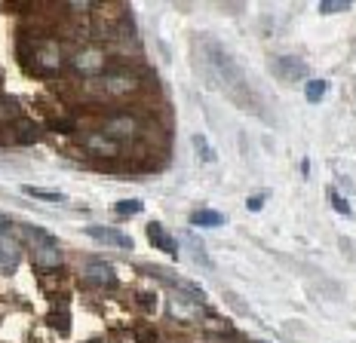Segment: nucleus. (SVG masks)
Here are the masks:
<instances>
[{
    "label": "nucleus",
    "mask_w": 356,
    "mask_h": 343,
    "mask_svg": "<svg viewBox=\"0 0 356 343\" xmlns=\"http://www.w3.org/2000/svg\"><path fill=\"white\" fill-rule=\"evenodd\" d=\"M83 86H86V92L99 101H105V99L123 101L142 89V74L136 68H129V65H123V62H114V65H108L105 74H99L95 80H86Z\"/></svg>",
    "instance_id": "f257e3e1"
},
{
    "label": "nucleus",
    "mask_w": 356,
    "mask_h": 343,
    "mask_svg": "<svg viewBox=\"0 0 356 343\" xmlns=\"http://www.w3.org/2000/svg\"><path fill=\"white\" fill-rule=\"evenodd\" d=\"M206 58H209V71L215 74V80L221 83L227 95H234L236 104H243V108H252L249 104V89H246V80H243V71L236 68V62L231 56H227L225 49H218L212 43V52H206Z\"/></svg>",
    "instance_id": "f03ea898"
},
{
    "label": "nucleus",
    "mask_w": 356,
    "mask_h": 343,
    "mask_svg": "<svg viewBox=\"0 0 356 343\" xmlns=\"http://www.w3.org/2000/svg\"><path fill=\"white\" fill-rule=\"evenodd\" d=\"M25 68L37 77H58L65 68V52L53 37H37V40H31V49H28Z\"/></svg>",
    "instance_id": "7ed1b4c3"
},
{
    "label": "nucleus",
    "mask_w": 356,
    "mask_h": 343,
    "mask_svg": "<svg viewBox=\"0 0 356 343\" xmlns=\"http://www.w3.org/2000/svg\"><path fill=\"white\" fill-rule=\"evenodd\" d=\"M22 236L31 242V258L37 267H58L62 264V249H58V240L49 236L47 230L34 227V224H25L22 227Z\"/></svg>",
    "instance_id": "20e7f679"
},
{
    "label": "nucleus",
    "mask_w": 356,
    "mask_h": 343,
    "mask_svg": "<svg viewBox=\"0 0 356 343\" xmlns=\"http://www.w3.org/2000/svg\"><path fill=\"white\" fill-rule=\"evenodd\" d=\"M71 71L83 80H95L108 71V49L99 43H83L71 52Z\"/></svg>",
    "instance_id": "39448f33"
},
{
    "label": "nucleus",
    "mask_w": 356,
    "mask_h": 343,
    "mask_svg": "<svg viewBox=\"0 0 356 343\" xmlns=\"http://www.w3.org/2000/svg\"><path fill=\"white\" fill-rule=\"evenodd\" d=\"M102 132H105L108 138H114L117 144H136L138 138H142L145 132V123L138 114H129V110H120V114H111L102 120Z\"/></svg>",
    "instance_id": "423d86ee"
},
{
    "label": "nucleus",
    "mask_w": 356,
    "mask_h": 343,
    "mask_svg": "<svg viewBox=\"0 0 356 343\" xmlns=\"http://www.w3.org/2000/svg\"><path fill=\"white\" fill-rule=\"evenodd\" d=\"M80 147H83L89 156H99V160H105V162H114L123 156V144H117L114 138H108L102 129L80 132Z\"/></svg>",
    "instance_id": "0eeeda50"
},
{
    "label": "nucleus",
    "mask_w": 356,
    "mask_h": 343,
    "mask_svg": "<svg viewBox=\"0 0 356 343\" xmlns=\"http://www.w3.org/2000/svg\"><path fill=\"white\" fill-rule=\"evenodd\" d=\"M270 68L280 74L283 80H289V83H295V80H301V77H307V65H304V58L298 56H277L270 62Z\"/></svg>",
    "instance_id": "6e6552de"
},
{
    "label": "nucleus",
    "mask_w": 356,
    "mask_h": 343,
    "mask_svg": "<svg viewBox=\"0 0 356 343\" xmlns=\"http://www.w3.org/2000/svg\"><path fill=\"white\" fill-rule=\"evenodd\" d=\"M83 279L89 285H99V288H114L117 285V273L111 264H102V260H92V264L83 270Z\"/></svg>",
    "instance_id": "1a4fd4ad"
},
{
    "label": "nucleus",
    "mask_w": 356,
    "mask_h": 343,
    "mask_svg": "<svg viewBox=\"0 0 356 343\" xmlns=\"http://www.w3.org/2000/svg\"><path fill=\"white\" fill-rule=\"evenodd\" d=\"M86 236H92V240L105 242V245H114V249H132V240L126 233L114 227H99V224H89L86 227Z\"/></svg>",
    "instance_id": "9d476101"
},
{
    "label": "nucleus",
    "mask_w": 356,
    "mask_h": 343,
    "mask_svg": "<svg viewBox=\"0 0 356 343\" xmlns=\"http://www.w3.org/2000/svg\"><path fill=\"white\" fill-rule=\"evenodd\" d=\"M147 240L154 242V249H160L163 255H169V258H178V249H175V240L169 236V230L163 227V224H147Z\"/></svg>",
    "instance_id": "9b49d317"
},
{
    "label": "nucleus",
    "mask_w": 356,
    "mask_h": 343,
    "mask_svg": "<svg viewBox=\"0 0 356 343\" xmlns=\"http://www.w3.org/2000/svg\"><path fill=\"white\" fill-rule=\"evenodd\" d=\"M19 258H22L19 245L13 242L6 233H0V270H16V267H19Z\"/></svg>",
    "instance_id": "f8f14e48"
},
{
    "label": "nucleus",
    "mask_w": 356,
    "mask_h": 343,
    "mask_svg": "<svg viewBox=\"0 0 356 343\" xmlns=\"http://www.w3.org/2000/svg\"><path fill=\"white\" fill-rule=\"evenodd\" d=\"M10 129H13V141H16V144H34V141L40 138V129H37V123H28V120L13 123Z\"/></svg>",
    "instance_id": "ddd939ff"
},
{
    "label": "nucleus",
    "mask_w": 356,
    "mask_h": 343,
    "mask_svg": "<svg viewBox=\"0 0 356 343\" xmlns=\"http://www.w3.org/2000/svg\"><path fill=\"white\" fill-rule=\"evenodd\" d=\"M191 224H194V227H221L225 215L215 212V208H197V212L191 215Z\"/></svg>",
    "instance_id": "4468645a"
},
{
    "label": "nucleus",
    "mask_w": 356,
    "mask_h": 343,
    "mask_svg": "<svg viewBox=\"0 0 356 343\" xmlns=\"http://www.w3.org/2000/svg\"><path fill=\"white\" fill-rule=\"evenodd\" d=\"M22 193H25V196H34V199H43V203H65L62 190H47V187H31V184H25Z\"/></svg>",
    "instance_id": "2eb2a0df"
},
{
    "label": "nucleus",
    "mask_w": 356,
    "mask_h": 343,
    "mask_svg": "<svg viewBox=\"0 0 356 343\" xmlns=\"http://www.w3.org/2000/svg\"><path fill=\"white\" fill-rule=\"evenodd\" d=\"M22 120V108L13 99H0V126H13Z\"/></svg>",
    "instance_id": "dca6fc26"
},
{
    "label": "nucleus",
    "mask_w": 356,
    "mask_h": 343,
    "mask_svg": "<svg viewBox=\"0 0 356 343\" xmlns=\"http://www.w3.org/2000/svg\"><path fill=\"white\" fill-rule=\"evenodd\" d=\"M329 92V80H307V83H304V95H307V101H320L323 95Z\"/></svg>",
    "instance_id": "f3484780"
},
{
    "label": "nucleus",
    "mask_w": 356,
    "mask_h": 343,
    "mask_svg": "<svg viewBox=\"0 0 356 343\" xmlns=\"http://www.w3.org/2000/svg\"><path fill=\"white\" fill-rule=\"evenodd\" d=\"M350 0H325V3H320V12L323 16H335V12H350Z\"/></svg>",
    "instance_id": "a211bd4d"
},
{
    "label": "nucleus",
    "mask_w": 356,
    "mask_h": 343,
    "mask_svg": "<svg viewBox=\"0 0 356 343\" xmlns=\"http://www.w3.org/2000/svg\"><path fill=\"white\" fill-rule=\"evenodd\" d=\"M114 212L120 215V218H132V215L142 212V199H123V203L114 206Z\"/></svg>",
    "instance_id": "6ab92c4d"
},
{
    "label": "nucleus",
    "mask_w": 356,
    "mask_h": 343,
    "mask_svg": "<svg viewBox=\"0 0 356 343\" xmlns=\"http://www.w3.org/2000/svg\"><path fill=\"white\" fill-rule=\"evenodd\" d=\"M194 147H197V153H200V160H206V162H215V151H212V144L206 141V135H194Z\"/></svg>",
    "instance_id": "aec40b11"
},
{
    "label": "nucleus",
    "mask_w": 356,
    "mask_h": 343,
    "mask_svg": "<svg viewBox=\"0 0 356 343\" xmlns=\"http://www.w3.org/2000/svg\"><path fill=\"white\" fill-rule=\"evenodd\" d=\"M329 199H332V206H335V212H338V215H350V203H347V199L341 196L335 187H329Z\"/></svg>",
    "instance_id": "412c9836"
},
{
    "label": "nucleus",
    "mask_w": 356,
    "mask_h": 343,
    "mask_svg": "<svg viewBox=\"0 0 356 343\" xmlns=\"http://www.w3.org/2000/svg\"><path fill=\"white\" fill-rule=\"evenodd\" d=\"M261 206H264V196H261V193H255V196L246 199V208H249V212H261Z\"/></svg>",
    "instance_id": "4be33fe9"
},
{
    "label": "nucleus",
    "mask_w": 356,
    "mask_h": 343,
    "mask_svg": "<svg viewBox=\"0 0 356 343\" xmlns=\"http://www.w3.org/2000/svg\"><path fill=\"white\" fill-rule=\"evenodd\" d=\"M138 303H142L145 310H154V307H157V297H154V294H138Z\"/></svg>",
    "instance_id": "5701e85b"
},
{
    "label": "nucleus",
    "mask_w": 356,
    "mask_h": 343,
    "mask_svg": "<svg viewBox=\"0 0 356 343\" xmlns=\"http://www.w3.org/2000/svg\"><path fill=\"white\" fill-rule=\"evenodd\" d=\"M6 230H10V221H6L3 215H0V233H6Z\"/></svg>",
    "instance_id": "b1692460"
}]
</instances>
